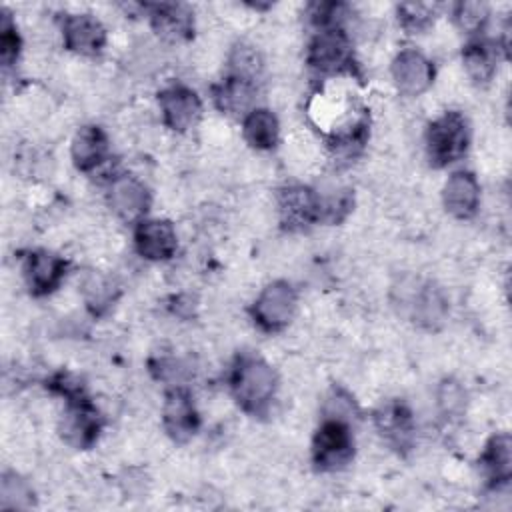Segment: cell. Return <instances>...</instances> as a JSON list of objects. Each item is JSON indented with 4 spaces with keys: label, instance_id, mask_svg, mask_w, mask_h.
<instances>
[{
    "label": "cell",
    "instance_id": "25",
    "mask_svg": "<svg viewBox=\"0 0 512 512\" xmlns=\"http://www.w3.org/2000/svg\"><path fill=\"white\" fill-rule=\"evenodd\" d=\"M488 18V6L484 2H460L454 8L456 24L466 32H476Z\"/></svg>",
    "mask_w": 512,
    "mask_h": 512
},
{
    "label": "cell",
    "instance_id": "13",
    "mask_svg": "<svg viewBox=\"0 0 512 512\" xmlns=\"http://www.w3.org/2000/svg\"><path fill=\"white\" fill-rule=\"evenodd\" d=\"M164 426L168 434L178 442L188 440L196 432L198 414L194 410V402L190 394L184 388H174L166 394Z\"/></svg>",
    "mask_w": 512,
    "mask_h": 512
},
{
    "label": "cell",
    "instance_id": "18",
    "mask_svg": "<svg viewBox=\"0 0 512 512\" xmlns=\"http://www.w3.org/2000/svg\"><path fill=\"white\" fill-rule=\"evenodd\" d=\"M108 152L106 134L98 126H84L72 140V158L80 170H92Z\"/></svg>",
    "mask_w": 512,
    "mask_h": 512
},
{
    "label": "cell",
    "instance_id": "24",
    "mask_svg": "<svg viewBox=\"0 0 512 512\" xmlns=\"http://www.w3.org/2000/svg\"><path fill=\"white\" fill-rule=\"evenodd\" d=\"M0 496H2V506L4 508H24V506H30L32 490L16 474H4Z\"/></svg>",
    "mask_w": 512,
    "mask_h": 512
},
{
    "label": "cell",
    "instance_id": "21",
    "mask_svg": "<svg viewBox=\"0 0 512 512\" xmlns=\"http://www.w3.org/2000/svg\"><path fill=\"white\" fill-rule=\"evenodd\" d=\"M254 98V86L250 78L244 76H230L226 78L216 90H214V100L220 110L228 114H240L244 112Z\"/></svg>",
    "mask_w": 512,
    "mask_h": 512
},
{
    "label": "cell",
    "instance_id": "20",
    "mask_svg": "<svg viewBox=\"0 0 512 512\" xmlns=\"http://www.w3.org/2000/svg\"><path fill=\"white\" fill-rule=\"evenodd\" d=\"M482 468L496 484H506L512 470V442L508 434H496L486 444L482 454Z\"/></svg>",
    "mask_w": 512,
    "mask_h": 512
},
{
    "label": "cell",
    "instance_id": "8",
    "mask_svg": "<svg viewBox=\"0 0 512 512\" xmlns=\"http://www.w3.org/2000/svg\"><path fill=\"white\" fill-rule=\"evenodd\" d=\"M160 108L168 128L184 132L200 116V100L194 90L186 86H170L160 94Z\"/></svg>",
    "mask_w": 512,
    "mask_h": 512
},
{
    "label": "cell",
    "instance_id": "5",
    "mask_svg": "<svg viewBox=\"0 0 512 512\" xmlns=\"http://www.w3.org/2000/svg\"><path fill=\"white\" fill-rule=\"evenodd\" d=\"M296 310V292L288 282L268 284L254 302V318L264 330H280Z\"/></svg>",
    "mask_w": 512,
    "mask_h": 512
},
{
    "label": "cell",
    "instance_id": "9",
    "mask_svg": "<svg viewBox=\"0 0 512 512\" xmlns=\"http://www.w3.org/2000/svg\"><path fill=\"white\" fill-rule=\"evenodd\" d=\"M392 76L402 94L416 96L432 84V64L416 50H402L392 64Z\"/></svg>",
    "mask_w": 512,
    "mask_h": 512
},
{
    "label": "cell",
    "instance_id": "27",
    "mask_svg": "<svg viewBox=\"0 0 512 512\" xmlns=\"http://www.w3.org/2000/svg\"><path fill=\"white\" fill-rule=\"evenodd\" d=\"M464 402H466V394L462 390V386L454 380H444L438 388V404L440 410L448 416H456L464 410Z\"/></svg>",
    "mask_w": 512,
    "mask_h": 512
},
{
    "label": "cell",
    "instance_id": "29",
    "mask_svg": "<svg viewBox=\"0 0 512 512\" xmlns=\"http://www.w3.org/2000/svg\"><path fill=\"white\" fill-rule=\"evenodd\" d=\"M86 298L92 308H104L112 298V286L102 278H92L86 284Z\"/></svg>",
    "mask_w": 512,
    "mask_h": 512
},
{
    "label": "cell",
    "instance_id": "11",
    "mask_svg": "<svg viewBox=\"0 0 512 512\" xmlns=\"http://www.w3.org/2000/svg\"><path fill=\"white\" fill-rule=\"evenodd\" d=\"M136 250L148 260H166L176 250V232L166 220H144L134 234Z\"/></svg>",
    "mask_w": 512,
    "mask_h": 512
},
{
    "label": "cell",
    "instance_id": "19",
    "mask_svg": "<svg viewBox=\"0 0 512 512\" xmlns=\"http://www.w3.org/2000/svg\"><path fill=\"white\" fill-rule=\"evenodd\" d=\"M152 24L162 38L182 40L192 32V12L184 4H156Z\"/></svg>",
    "mask_w": 512,
    "mask_h": 512
},
{
    "label": "cell",
    "instance_id": "16",
    "mask_svg": "<svg viewBox=\"0 0 512 512\" xmlns=\"http://www.w3.org/2000/svg\"><path fill=\"white\" fill-rule=\"evenodd\" d=\"M480 186L470 172H454L444 186V206L456 218H468L476 212Z\"/></svg>",
    "mask_w": 512,
    "mask_h": 512
},
{
    "label": "cell",
    "instance_id": "28",
    "mask_svg": "<svg viewBox=\"0 0 512 512\" xmlns=\"http://www.w3.org/2000/svg\"><path fill=\"white\" fill-rule=\"evenodd\" d=\"M20 50V38L16 34V26L12 24L10 16L2 14V26H0V56L4 66H12Z\"/></svg>",
    "mask_w": 512,
    "mask_h": 512
},
{
    "label": "cell",
    "instance_id": "10",
    "mask_svg": "<svg viewBox=\"0 0 512 512\" xmlns=\"http://www.w3.org/2000/svg\"><path fill=\"white\" fill-rule=\"evenodd\" d=\"M108 202L122 220L140 218L150 204L148 190L134 176H116L108 190Z\"/></svg>",
    "mask_w": 512,
    "mask_h": 512
},
{
    "label": "cell",
    "instance_id": "30",
    "mask_svg": "<svg viewBox=\"0 0 512 512\" xmlns=\"http://www.w3.org/2000/svg\"><path fill=\"white\" fill-rule=\"evenodd\" d=\"M156 376L160 378V380H168V382H174V380H180L182 378V372H184V368H182V364L178 362V360H168V358H164V360H158L156 362Z\"/></svg>",
    "mask_w": 512,
    "mask_h": 512
},
{
    "label": "cell",
    "instance_id": "4",
    "mask_svg": "<svg viewBox=\"0 0 512 512\" xmlns=\"http://www.w3.org/2000/svg\"><path fill=\"white\" fill-rule=\"evenodd\" d=\"M352 454L354 442L346 420L326 416L314 438V462L322 470H336L348 464Z\"/></svg>",
    "mask_w": 512,
    "mask_h": 512
},
{
    "label": "cell",
    "instance_id": "1",
    "mask_svg": "<svg viewBox=\"0 0 512 512\" xmlns=\"http://www.w3.org/2000/svg\"><path fill=\"white\" fill-rule=\"evenodd\" d=\"M276 390L274 370L258 356H242L232 372V392L246 410H260Z\"/></svg>",
    "mask_w": 512,
    "mask_h": 512
},
{
    "label": "cell",
    "instance_id": "26",
    "mask_svg": "<svg viewBox=\"0 0 512 512\" xmlns=\"http://www.w3.org/2000/svg\"><path fill=\"white\" fill-rule=\"evenodd\" d=\"M398 14H400L402 24L408 30H420V28L428 26L430 20L434 18V6L424 4V2H408V4H400Z\"/></svg>",
    "mask_w": 512,
    "mask_h": 512
},
{
    "label": "cell",
    "instance_id": "2",
    "mask_svg": "<svg viewBox=\"0 0 512 512\" xmlns=\"http://www.w3.org/2000/svg\"><path fill=\"white\" fill-rule=\"evenodd\" d=\"M428 154L438 166L456 162L468 148V124L462 114L446 112L428 128Z\"/></svg>",
    "mask_w": 512,
    "mask_h": 512
},
{
    "label": "cell",
    "instance_id": "23",
    "mask_svg": "<svg viewBox=\"0 0 512 512\" xmlns=\"http://www.w3.org/2000/svg\"><path fill=\"white\" fill-rule=\"evenodd\" d=\"M464 66L476 82H488L496 72V48L492 42H470L464 52Z\"/></svg>",
    "mask_w": 512,
    "mask_h": 512
},
{
    "label": "cell",
    "instance_id": "12",
    "mask_svg": "<svg viewBox=\"0 0 512 512\" xmlns=\"http://www.w3.org/2000/svg\"><path fill=\"white\" fill-rule=\"evenodd\" d=\"M64 44L68 50L80 54H96L106 40L102 24L90 14H70L62 24Z\"/></svg>",
    "mask_w": 512,
    "mask_h": 512
},
{
    "label": "cell",
    "instance_id": "17",
    "mask_svg": "<svg viewBox=\"0 0 512 512\" xmlns=\"http://www.w3.org/2000/svg\"><path fill=\"white\" fill-rule=\"evenodd\" d=\"M376 426L382 436L396 448L410 446L414 424L412 414L402 402H388L376 414Z\"/></svg>",
    "mask_w": 512,
    "mask_h": 512
},
{
    "label": "cell",
    "instance_id": "7",
    "mask_svg": "<svg viewBox=\"0 0 512 512\" xmlns=\"http://www.w3.org/2000/svg\"><path fill=\"white\" fill-rule=\"evenodd\" d=\"M350 60V52H348V38L346 34L336 28H322L312 44H310V52H308V62L320 70V72H334L340 70L348 64Z\"/></svg>",
    "mask_w": 512,
    "mask_h": 512
},
{
    "label": "cell",
    "instance_id": "3",
    "mask_svg": "<svg viewBox=\"0 0 512 512\" xmlns=\"http://www.w3.org/2000/svg\"><path fill=\"white\" fill-rule=\"evenodd\" d=\"M398 290H400V298H398L400 306L410 312L416 324L424 328H436L444 322L448 304L436 286L410 280L408 284L400 282Z\"/></svg>",
    "mask_w": 512,
    "mask_h": 512
},
{
    "label": "cell",
    "instance_id": "15",
    "mask_svg": "<svg viewBox=\"0 0 512 512\" xmlns=\"http://www.w3.org/2000/svg\"><path fill=\"white\" fill-rule=\"evenodd\" d=\"M64 260L56 254H50L46 250H34L26 256L24 262V274L28 280V286L34 294H48L52 292L62 276H64Z\"/></svg>",
    "mask_w": 512,
    "mask_h": 512
},
{
    "label": "cell",
    "instance_id": "14",
    "mask_svg": "<svg viewBox=\"0 0 512 512\" xmlns=\"http://www.w3.org/2000/svg\"><path fill=\"white\" fill-rule=\"evenodd\" d=\"M280 214L288 226H306L322 216L320 196L306 186H288L280 194Z\"/></svg>",
    "mask_w": 512,
    "mask_h": 512
},
{
    "label": "cell",
    "instance_id": "22",
    "mask_svg": "<svg viewBox=\"0 0 512 512\" xmlns=\"http://www.w3.org/2000/svg\"><path fill=\"white\" fill-rule=\"evenodd\" d=\"M244 138L258 150H268L278 140V120L270 110H252L244 120Z\"/></svg>",
    "mask_w": 512,
    "mask_h": 512
},
{
    "label": "cell",
    "instance_id": "6",
    "mask_svg": "<svg viewBox=\"0 0 512 512\" xmlns=\"http://www.w3.org/2000/svg\"><path fill=\"white\" fill-rule=\"evenodd\" d=\"M100 420L96 410L80 394L68 398V408L60 422V432L64 440L76 448L90 446L98 436Z\"/></svg>",
    "mask_w": 512,
    "mask_h": 512
}]
</instances>
